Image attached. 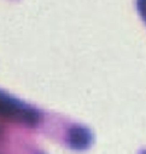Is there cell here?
<instances>
[{"mask_svg": "<svg viewBox=\"0 0 146 154\" xmlns=\"http://www.w3.org/2000/svg\"><path fill=\"white\" fill-rule=\"evenodd\" d=\"M93 136L91 131L83 126H74L69 130L68 144L74 150H86L91 147Z\"/></svg>", "mask_w": 146, "mask_h": 154, "instance_id": "7a4b0ae2", "label": "cell"}, {"mask_svg": "<svg viewBox=\"0 0 146 154\" xmlns=\"http://www.w3.org/2000/svg\"><path fill=\"white\" fill-rule=\"evenodd\" d=\"M0 117L28 126L39 124L42 115L36 108L0 90Z\"/></svg>", "mask_w": 146, "mask_h": 154, "instance_id": "6da1fadb", "label": "cell"}]
</instances>
